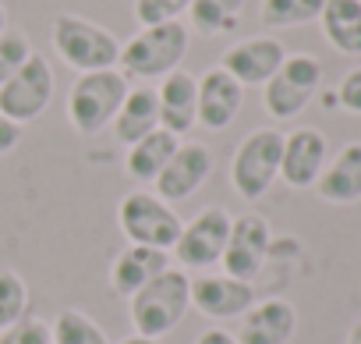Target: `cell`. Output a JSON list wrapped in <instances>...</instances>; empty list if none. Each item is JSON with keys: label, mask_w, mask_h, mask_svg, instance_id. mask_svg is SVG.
Returning a JSON list of instances; mask_svg holds the SVG:
<instances>
[{"label": "cell", "mask_w": 361, "mask_h": 344, "mask_svg": "<svg viewBox=\"0 0 361 344\" xmlns=\"http://www.w3.org/2000/svg\"><path fill=\"white\" fill-rule=\"evenodd\" d=\"M192 309V277L180 266H166L156 273L142 291L128 298V319L138 337H166L180 326V319Z\"/></svg>", "instance_id": "1"}, {"label": "cell", "mask_w": 361, "mask_h": 344, "mask_svg": "<svg viewBox=\"0 0 361 344\" xmlns=\"http://www.w3.org/2000/svg\"><path fill=\"white\" fill-rule=\"evenodd\" d=\"M192 47V29L185 22H163V25H145L138 29L128 43H121V57H117V71L124 78H163L170 71L180 68Z\"/></svg>", "instance_id": "2"}, {"label": "cell", "mask_w": 361, "mask_h": 344, "mask_svg": "<svg viewBox=\"0 0 361 344\" xmlns=\"http://www.w3.org/2000/svg\"><path fill=\"white\" fill-rule=\"evenodd\" d=\"M50 43H54L57 57L68 68H75L78 75L117 68V57H121L117 36L82 15H57L50 25Z\"/></svg>", "instance_id": "3"}, {"label": "cell", "mask_w": 361, "mask_h": 344, "mask_svg": "<svg viewBox=\"0 0 361 344\" xmlns=\"http://www.w3.org/2000/svg\"><path fill=\"white\" fill-rule=\"evenodd\" d=\"M128 78L117 68L106 71H85L75 78L68 93V121L78 135H99L103 128L114 124L124 96H128Z\"/></svg>", "instance_id": "4"}, {"label": "cell", "mask_w": 361, "mask_h": 344, "mask_svg": "<svg viewBox=\"0 0 361 344\" xmlns=\"http://www.w3.org/2000/svg\"><path fill=\"white\" fill-rule=\"evenodd\" d=\"M117 224L128 245H145L159 252H170L180 238V227H185V220L177 217V210L166 199L145 189H135L117 203Z\"/></svg>", "instance_id": "5"}, {"label": "cell", "mask_w": 361, "mask_h": 344, "mask_svg": "<svg viewBox=\"0 0 361 344\" xmlns=\"http://www.w3.org/2000/svg\"><path fill=\"white\" fill-rule=\"evenodd\" d=\"M280 153H283L280 128H255L238 142L231 156V185L241 199L255 203L273 189V182L280 178Z\"/></svg>", "instance_id": "6"}, {"label": "cell", "mask_w": 361, "mask_h": 344, "mask_svg": "<svg viewBox=\"0 0 361 344\" xmlns=\"http://www.w3.org/2000/svg\"><path fill=\"white\" fill-rule=\"evenodd\" d=\"M319 85H322V64H319V57H312V54H287L283 64L276 68V75L262 85L266 114L276 117V121L298 117L312 103V96L319 93Z\"/></svg>", "instance_id": "7"}, {"label": "cell", "mask_w": 361, "mask_h": 344, "mask_svg": "<svg viewBox=\"0 0 361 344\" xmlns=\"http://www.w3.org/2000/svg\"><path fill=\"white\" fill-rule=\"evenodd\" d=\"M54 93H57L54 68L47 64V57L32 54L4 85H0V114L25 128V124H32L47 114Z\"/></svg>", "instance_id": "8"}, {"label": "cell", "mask_w": 361, "mask_h": 344, "mask_svg": "<svg viewBox=\"0 0 361 344\" xmlns=\"http://www.w3.org/2000/svg\"><path fill=\"white\" fill-rule=\"evenodd\" d=\"M231 210L224 206H202L185 227L173 245V256L180 263V270H202L209 273L213 266H220L224 259V245L231 235Z\"/></svg>", "instance_id": "9"}, {"label": "cell", "mask_w": 361, "mask_h": 344, "mask_svg": "<svg viewBox=\"0 0 361 344\" xmlns=\"http://www.w3.org/2000/svg\"><path fill=\"white\" fill-rule=\"evenodd\" d=\"M269 220L262 213H241L231 220V235H227V245H224V273L227 277H238V280H255L266 256H269Z\"/></svg>", "instance_id": "10"}, {"label": "cell", "mask_w": 361, "mask_h": 344, "mask_svg": "<svg viewBox=\"0 0 361 344\" xmlns=\"http://www.w3.org/2000/svg\"><path fill=\"white\" fill-rule=\"evenodd\" d=\"M209 174H213V149L206 142H180L152 185L159 199L185 203L209 182Z\"/></svg>", "instance_id": "11"}, {"label": "cell", "mask_w": 361, "mask_h": 344, "mask_svg": "<svg viewBox=\"0 0 361 344\" xmlns=\"http://www.w3.org/2000/svg\"><path fill=\"white\" fill-rule=\"evenodd\" d=\"M329 163V142L319 128H294L283 135V153H280V182L287 189H315L319 174Z\"/></svg>", "instance_id": "12"}, {"label": "cell", "mask_w": 361, "mask_h": 344, "mask_svg": "<svg viewBox=\"0 0 361 344\" xmlns=\"http://www.w3.org/2000/svg\"><path fill=\"white\" fill-rule=\"evenodd\" d=\"M192 305H195V312H202L206 319H216V323L241 319L255 305V287L248 280H238L227 273H202L192 280Z\"/></svg>", "instance_id": "13"}, {"label": "cell", "mask_w": 361, "mask_h": 344, "mask_svg": "<svg viewBox=\"0 0 361 344\" xmlns=\"http://www.w3.org/2000/svg\"><path fill=\"white\" fill-rule=\"evenodd\" d=\"M283 57H287V50H283L280 40H273V36H248V40H238L234 47L224 50L220 68L231 78H238L241 85H266L276 75V68L283 64Z\"/></svg>", "instance_id": "14"}, {"label": "cell", "mask_w": 361, "mask_h": 344, "mask_svg": "<svg viewBox=\"0 0 361 344\" xmlns=\"http://www.w3.org/2000/svg\"><path fill=\"white\" fill-rule=\"evenodd\" d=\"M245 107V85L231 78L220 64L199 78V124L206 131H224L238 121Z\"/></svg>", "instance_id": "15"}, {"label": "cell", "mask_w": 361, "mask_h": 344, "mask_svg": "<svg viewBox=\"0 0 361 344\" xmlns=\"http://www.w3.org/2000/svg\"><path fill=\"white\" fill-rule=\"evenodd\" d=\"M159 100V128L170 135H188L199 124V78L188 71H170L163 75V85L156 89Z\"/></svg>", "instance_id": "16"}, {"label": "cell", "mask_w": 361, "mask_h": 344, "mask_svg": "<svg viewBox=\"0 0 361 344\" xmlns=\"http://www.w3.org/2000/svg\"><path fill=\"white\" fill-rule=\"evenodd\" d=\"M298 330V309L287 298H262L241 316L238 344H290Z\"/></svg>", "instance_id": "17"}, {"label": "cell", "mask_w": 361, "mask_h": 344, "mask_svg": "<svg viewBox=\"0 0 361 344\" xmlns=\"http://www.w3.org/2000/svg\"><path fill=\"white\" fill-rule=\"evenodd\" d=\"M315 192L329 206H354L361 203V142H347L319 174Z\"/></svg>", "instance_id": "18"}, {"label": "cell", "mask_w": 361, "mask_h": 344, "mask_svg": "<svg viewBox=\"0 0 361 344\" xmlns=\"http://www.w3.org/2000/svg\"><path fill=\"white\" fill-rule=\"evenodd\" d=\"M170 266V256L159 249H145V245H128L114 256L110 263V287L121 298H131L135 291H142L156 273H163Z\"/></svg>", "instance_id": "19"}, {"label": "cell", "mask_w": 361, "mask_h": 344, "mask_svg": "<svg viewBox=\"0 0 361 344\" xmlns=\"http://www.w3.org/2000/svg\"><path fill=\"white\" fill-rule=\"evenodd\" d=\"M114 135L117 142L124 146H135L138 138H145L149 131L159 128V100H156V89L152 85H138V89H128L117 117H114Z\"/></svg>", "instance_id": "20"}, {"label": "cell", "mask_w": 361, "mask_h": 344, "mask_svg": "<svg viewBox=\"0 0 361 344\" xmlns=\"http://www.w3.org/2000/svg\"><path fill=\"white\" fill-rule=\"evenodd\" d=\"M180 146L177 135H170L166 128H156L149 131L145 138H138L135 146H128V156H124V174L138 185H152L159 178V170L166 167V160L173 156V149Z\"/></svg>", "instance_id": "21"}, {"label": "cell", "mask_w": 361, "mask_h": 344, "mask_svg": "<svg viewBox=\"0 0 361 344\" xmlns=\"http://www.w3.org/2000/svg\"><path fill=\"white\" fill-rule=\"evenodd\" d=\"M319 25L336 54L361 57V0H326Z\"/></svg>", "instance_id": "22"}, {"label": "cell", "mask_w": 361, "mask_h": 344, "mask_svg": "<svg viewBox=\"0 0 361 344\" xmlns=\"http://www.w3.org/2000/svg\"><path fill=\"white\" fill-rule=\"evenodd\" d=\"M245 4L248 0H192V29L199 36H224V32H234L241 15H245Z\"/></svg>", "instance_id": "23"}, {"label": "cell", "mask_w": 361, "mask_h": 344, "mask_svg": "<svg viewBox=\"0 0 361 344\" xmlns=\"http://www.w3.org/2000/svg\"><path fill=\"white\" fill-rule=\"evenodd\" d=\"M326 0H262L259 18L266 29H298L308 22H319Z\"/></svg>", "instance_id": "24"}, {"label": "cell", "mask_w": 361, "mask_h": 344, "mask_svg": "<svg viewBox=\"0 0 361 344\" xmlns=\"http://www.w3.org/2000/svg\"><path fill=\"white\" fill-rule=\"evenodd\" d=\"M50 330H54V344H110V337L103 333V326L89 312H82L75 305L61 309Z\"/></svg>", "instance_id": "25"}, {"label": "cell", "mask_w": 361, "mask_h": 344, "mask_svg": "<svg viewBox=\"0 0 361 344\" xmlns=\"http://www.w3.org/2000/svg\"><path fill=\"white\" fill-rule=\"evenodd\" d=\"M29 316V287L15 270H0V333Z\"/></svg>", "instance_id": "26"}, {"label": "cell", "mask_w": 361, "mask_h": 344, "mask_svg": "<svg viewBox=\"0 0 361 344\" xmlns=\"http://www.w3.org/2000/svg\"><path fill=\"white\" fill-rule=\"evenodd\" d=\"M29 57H32V43H29L25 32H18V29L0 32V85H4Z\"/></svg>", "instance_id": "27"}, {"label": "cell", "mask_w": 361, "mask_h": 344, "mask_svg": "<svg viewBox=\"0 0 361 344\" xmlns=\"http://www.w3.org/2000/svg\"><path fill=\"white\" fill-rule=\"evenodd\" d=\"M192 0H135V22L145 25H163V22H180L188 15Z\"/></svg>", "instance_id": "28"}, {"label": "cell", "mask_w": 361, "mask_h": 344, "mask_svg": "<svg viewBox=\"0 0 361 344\" xmlns=\"http://www.w3.org/2000/svg\"><path fill=\"white\" fill-rule=\"evenodd\" d=\"M0 344H54V330L39 316H22L11 330L0 333Z\"/></svg>", "instance_id": "29"}, {"label": "cell", "mask_w": 361, "mask_h": 344, "mask_svg": "<svg viewBox=\"0 0 361 344\" xmlns=\"http://www.w3.org/2000/svg\"><path fill=\"white\" fill-rule=\"evenodd\" d=\"M336 103L347 114H361V68H350L336 85Z\"/></svg>", "instance_id": "30"}, {"label": "cell", "mask_w": 361, "mask_h": 344, "mask_svg": "<svg viewBox=\"0 0 361 344\" xmlns=\"http://www.w3.org/2000/svg\"><path fill=\"white\" fill-rule=\"evenodd\" d=\"M18 142H22V124H15V121H8L4 114H0V156H8Z\"/></svg>", "instance_id": "31"}, {"label": "cell", "mask_w": 361, "mask_h": 344, "mask_svg": "<svg viewBox=\"0 0 361 344\" xmlns=\"http://www.w3.org/2000/svg\"><path fill=\"white\" fill-rule=\"evenodd\" d=\"M195 344H238V337L227 333L224 326H209V330H202V333L195 337Z\"/></svg>", "instance_id": "32"}, {"label": "cell", "mask_w": 361, "mask_h": 344, "mask_svg": "<svg viewBox=\"0 0 361 344\" xmlns=\"http://www.w3.org/2000/svg\"><path fill=\"white\" fill-rule=\"evenodd\" d=\"M347 344H361V319L350 323V330H347Z\"/></svg>", "instance_id": "33"}, {"label": "cell", "mask_w": 361, "mask_h": 344, "mask_svg": "<svg viewBox=\"0 0 361 344\" xmlns=\"http://www.w3.org/2000/svg\"><path fill=\"white\" fill-rule=\"evenodd\" d=\"M117 344H159V340H152V337H138V333H131V337H121Z\"/></svg>", "instance_id": "34"}, {"label": "cell", "mask_w": 361, "mask_h": 344, "mask_svg": "<svg viewBox=\"0 0 361 344\" xmlns=\"http://www.w3.org/2000/svg\"><path fill=\"white\" fill-rule=\"evenodd\" d=\"M8 29V8H4V0H0V32Z\"/></svg>", "instance_id": "35"}]
</instances>
